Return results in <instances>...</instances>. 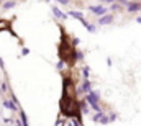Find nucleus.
Instances as JSON below:
<instances>
[{"instance_id": "f257e3e1", "label": "nucleus", "mask_w": 141, "mask_h": 126, "mask_svg": "<svg viewBox=\"0 0 141 126\" xmlns=\"http://www.w3.org/2000/svg\"><path fill=\"white\" fill-rule=\"evenodd\" d=\"M90 10H92V13H95V15H105V13H107V8H105V7H102V5H99V7L92 5Z\"/></svg>"}, {"instance_id": "f03ea898", "label": "nucleus", "mask_w": 141, "mask_h": 126, "mask_svg": "<svg viewBox=\"0 0 141 126\" xmlns=\"http://www.w3.org/2000/svg\"><path fill=\"white\" fill-rule=\"evenodd\" d=\"M138 10H141V5L138 3V2H136V3L131 2V3L128 5V12H138Z\"/></svg>"}, {"instance_id": "7ed1b4c3", "label": "nucleus", "mask_w": 141, "mask_h": 126, "mask_svg": "<svg viewBox=\"0 0 141 126\" xmlns=\"http://www.w3.org/2000/svg\"><path fill=\"white\" fill-rule=\"evenodd\" d=\"M113 18H112V15H105L102 20H100V25H107V23H110Z\"/></svg>"}, {"instance_id": "20e7f679", "label": "nucleus", "mask_w": 141, "mask_h": 126, "mask_svg": "<svg viewBox=\"0 0 141 126\" xmlns=\"http://www.w3.org/2000/svg\"><path fill=\"white\" fill-rule=\"evenodd\" d=\"M70 15H72V16H75V18H79L80 21H84V16H82L79 12H70Z\"/></svg>"}, {"instance_id": "39448f33", "label": "nucleus", "mask_w": 141, "mask_h": 126, "mask_svg": "<svg viewBox=\"0 0 141 126\" xmlns=\"http://www.w3.org/2000/svg\"><path fill=\"white\" fill-rule=\"evenodd\" d=\"M15 5V0H10V2H5L3 3V8H10V7H13Z\"/></svg>"}, {"instance_id": "423d86ee", "label": "nucleus", "mask_w": 141, "mask_h": 126, "mask_svg": "<svg viewBox=\"0 0 141 126\" xmlns=\"http://www.w3.org/2000/svg\"><path fill=\"white\" fill-rule=\"evenodd\" d=\"M82 90H84V92H90V84H89V82H84Z\"/></svg>"}, {"instance_id": "0eeeda50", "label": "nucleus", "mask_w": 141, "mask_h": 126, "mask_svg": "<svg viewBox=\"0 0 141 126\" xmlns=\"http://www.w3.org/2000/svg\"><path fill=\"white\" fill-rule=\"evenodd\" d=\"M54 13H56V15H58V16H61V18H62V16H64V15H62V13H61V12H59V8H54Z\"/></svg>"}, {"instance_id": "6e6552de", "label": "nucleus", "mask_w": 141, "mask_h": 126, "mask_svg": "<svg viewBox=\"0 0 141 126\" xmlns=\"http://www.w3.org/2000/svg\"><path fill=\"white\" fill-rule=\"evenodd\" d=\"M82 74H84V77H89V67H85V69L82 70Z\"/></svg>"}, {"instance_id": "1a4fd4ad", "label": "nucleus", "mask_w": 141, "mask_h": 126, "mask_svg": "<svg viewBox=\"0 0 141 126\" xmlns=\"http://www.w3.org/2000/svg\"><path fill=\"white\" fill-rule=\"evenodd\" d=\"M69 126H77V123H75V121L72 120V121H69Z\"/></svg>"}]
</instances>
